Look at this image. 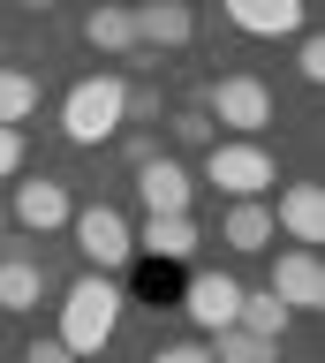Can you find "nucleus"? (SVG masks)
<instances>
[{"label": "nucleus", "mask_w": 325, "mask_h": 363, "mask_svg": "<svg viewBox=\"0 0 325 363\" xmlns=\"http://www.w3.org/2000/svg\"><path fill=\"white\" fill-rule=\"evenodd\" d=\"M114 325H121V280L114 272H84L69 295H61V348L69 356H98L106 340H114Z\"/></svg>", "instance_id": "1"}, {"label": "nucleus", "mask_w": 325, "mask_h": 363, "mask_svg": "<svg viewBox=\"0 0 325 363\" xmlns=\"http://www.w3.org/2000/svg\"><path fill=\"white\" fill-rule=\"evenodd\" d=\"M129 129V84L121 76H84L61 99V136L69 144H106V136Z\"/></svg>", "instance_id": "2"}, {"label": "nucleus", "mask_w": 325, "mask_h": 363, "mask_svg": "<svg viewBox=\"0 0 325 363\" xmlns=\"http://www.w3.org/2000/svg\"><path fill=\"white\" fill-rule=\"evenodd\" d=\"M205 182L227 189V197H265V189L280 182V167H273V152H265L257 136H227V144L205 152Z\"/></svg>", "instance_id": "3"}, {"label": "nucleus", "mask_w": 325, "mask_h": 363, "mask_svg": "<svg viewBox=\"0 0 325 363\" xmlns=\"http://www.w3.org/2000/svg\"><path fill=\"white\" fill-rule=\"evenodd\" d=\"M69 235H76V250H84L91 272H121L129 257H137V235H129V220H121L114 204H84V212H69Z\"/></svg>", "instance_id": "4"}, {"label": "nucleus", "mask_w": 325, "mask_h": 363, "mask_svg": "<svg viewBox=\"0 0 325 363\" xmlns=\"http://www.w3.org/2000/svg\"><path fill=\"white\" fill-rule=\"evenodd\" d=\"M205 121L212 129H234V136H257L273 121V91L257 76H219V84H205Z\"/></svg>", "instance_id": "5"}, {"label": "nucleus", "mask_w": 325, "mask_h": 363, "mask_svg": "<svg viewBox=\"0 0 325 363\" xmlns=\"http://www.w3.org/2000/svg\"><path fill=\"white\" fill-rule=\"evenodd\" d=\"M182 311H189L197 333H219V325H234V311H242V280H234V272H189Z\"/></svg>", "instance_id": "6"}, {"label": "nucleus", "mask_w": 325, "mask_h": 363, "mask_svg": "<svg viewBox=\"0 0 325 363\" xmlns=\"http://www.w3.org/2000/svg\"><path fill=\"white\" fill-rule=\"evenodd\" d=\"M273 235H287L295 250H318V242H325V189H318V182L280 189V204H273Z\"/></svg>", "instance_id": "7"}, {"label": "nucleus", "mask_w": 325, "mask_h": 363, "mask_svg": "<svg viewBox=\"0 0 325 363\" xmlns=\"http://www.w3.org/2000/svg\"><path fill=\"white\" fill-rule=\"evenodd\" d=\"M265 288H273L287 311H318V303H325V265H318V250H280Z\"/></svg>", "instance_id": "8"}, {"label": "nucleus", "mask_w": 325, "mask_h": 363, "mask_svg": "<svg viewBox=\"0 0 325 363\" xmlns=\"http://www.w3.org/2000/svg\"><path fill=\"white\" fill-rule=\"evenodd\" d=\"M129 235L152 265H189L197 257V220L189 212H144V227H129Z\"/></svg>", "instance_id": "9"}, {"label": "nucleus", "mask_w": 325, "mask_h": 363, "mask_svg": "<svg viewBox=\"0 0 325 363\" xmlns=\"http://www.w3.org/2000/svg\"><path fill=\"white\" fill-rule=\"evenodd\" d=\"M137 197L144 212H189V197H197V174H189L182 159H137Z\"/></svg>", "instance_id": "10"}, {"label": "nucleus", "mask_w": 325, "mask_h": 363, "mask_svg": "<svg viewBox=\"0 0 325 363\" xmlns=\"http://www.w3.org/2000/svg\"><path fill=\"white\" fill-rule=\"evenodd\" d=\"M8 212H16V227H23V235H53V227H69V189H61V182H16V204H8Z\"/></svg>", "instance_id": "11"}, {"label": "nucleus", "mask_w": 325, "mask_h": 363, "mask_svg": "<svg viewBox=\"0 0 325 363\" xmlns=\"http://www.w3.org/2000/svg\"><path fill=\"white\" fill-rule=\"evenodd\" d=\"M46 295V265L23 242H0V311H38Z\"/></svg>", "instance_id": "12"}, {"label": "nucleus", "mask_w": 325, "mask_h": 363, "mask_svg": "<svg viewBox=\"0 0 325 363\" xmlns=\"http://www.w3.org/2000/svg\"><path fill=\"white\" fill-rule=\"evenodd\" d=\"M227 8L234 30H250V38H295L302 30V0H219Z\"/></svg>", "instance_id": "13"}, {"label": "nucleus", "mask_w": 325, "mask_h": 363, "mask_svg": "<svg viewBox=\"0 0 325 363\" xmlns=\"http://www.w3.org/2000/svg\"><path fill=\"white\" fill-rule=\"evenodd\" d=\"M219 242L242 250V257L273 250V204H265V197H234V204H227V220H219Z\"/></svg>", "instance_id": "14"}, {"label": "nucleus", "mask_w": 325, "mask_h": 363, "mask_svg": "<svg viewBox=\"0 0 325 363\" xmlns=\"http://www.w3.org/2000/svg\"><path fill=\"white\" fill-rule=\"evenodd\" d=\"M189 38H197L189 0H144L137 8V45H189Z\"/></svg>", "instance_id": "15"}, {"label": "nucleus", "mask_w": 325, "mask_h": 363, "mask_svg": "<svg viewBox=\"0 0 325 363\" xmlns=\"http://www.w3.org/2000/svg\"><path fill=\"white\" fill-rule=\"evenodd\" d=\"M84 38L98 53H137V8L129 0H98L91 16H84Z\"/></svg>", "instance_id": "16"}, {"label": "nucleus", "mask_w": 325, "mask_h": 363, "mask_svg": "<svg viewBox=\"0 0 325 363\" xmlns=\"http://www.w3.org/2000/svg\"><path fill=\"white\" fill-rule=\"evenodd\" d=\"M287 303H280L273 288H242V311H234V325H242V333H257V340H280L287 333Z\"/></svg>", "instance_id": "17"}, {"label": "nucleus", "mask_w": 325, "mask_h": 363, "mask_svg": "<svg viewBox=\"0 0 325 363\" xmlns=\"http://www.w3.org/2000/svg\"><path fill=\"white\" fill-rule=\"evenodd\" d=\"M212 363H280V340H257L242 333V325H219V333H205Z\"/></svg>", "instance_id": "18"}, {"label": "nucleus", "mask_w": 325, "mask_h": 363, "mask_svg": "<svg viewBox=\"0 0 325 363\" xmlns=\"http://www.w3.org/2000/svg\"><path fill=\"white\" fill-rule=\"evenodd\" d=\"M38 113V76L30 68H0V129H23Z\"/></svg>", "instance_id": "19"}, {"label": "nucleus", "mask_w": 325, "mask_h": 363, "mask_svg": "<svg viewBox=\"0 0 325 363\" xmlns=\"http://www.w3.org/2000/svg\"><path fill=\"white\" fill-rule=\"evenodd\" d=\"M166 129H174V144H205V152H212V144H219V129H212V121H205V106H189V113H174V121H166Z\"/></svg>", "instance_id": "20"}, {"label": "nucleus", "mask_w": 325, "mask_h": 363, "mask_svg": "<svg viewBox=\"0 0 325 363\" xmlns=\"http://www.w3.org/2000/svg\"><path fill=\"white\" fill-rule=\"evenodd\" d=\"M295 68H302V84H325V38H318V30H302V45H295Z\"/></svg>", "instance_id": "21"}, {"label": "nucleus", "mask_w": 325, "mask_h": 363, "mask_svg": "<svg viewBox=\"0 0 325 363\" xmlns=\"http://www.w3.org/2000/svg\"><path fill=\"white\" fill-rule=\"evenodd\" d=\"M152 363H212L205 340H166V348H152Z\"/></svg>", "instance_id": "22"}, {"label": "nucleus", "mask_w": 325, "mask_h": 363, "mask_svg": "<svg viewBox=\"0 0 325 363\" xmlns=\"http://www.w3.org/2000/svg\"><path fill=\"white\" fill-rule=\"evenodd\" d=\"M23 174V129H0V182Z\"/></svg>", "instance_id": "23"}, {"label": "nucleus", "mask_w": 325, "mask_h": 363, "mask_svg": "<svg viewBox=\"0 0 325 363\" xmlns=\"http://www.w3.org/2000/svg\"><path fill=\"white\" fill-rule=\"evenodd\" d=\"M129 121H159V91H129Z\"/></svg>", "instance_id": "24"}, {"label": "nucleus", "mask_w": 325, "mask_h": 363, "mask_svg": "<svg viewBox=\"0 0 325 363\" xmlns=\"http://www.w3.org/2000/svg\"><path fill=\"white\" fill-rule=\"evenodd\" d=\"M23 363H76V356L61 348V340H30V356H23Z\"/></svg>", "instance_id": "25"}, {"label": "nucleus", "mask_w": 325, "mask_h": 363, "mask_svg": "<svg viewBox=\"0 0 325 363\" xmlns=\"http://www.w3.org/2000/svg\"><path fill=\"white\" fill-rule=\"evenodd\" d=\"M16 8H38V16H46V8H53V0H16Z\"/></svg>", "instance_id": "26"}]
</instances>
